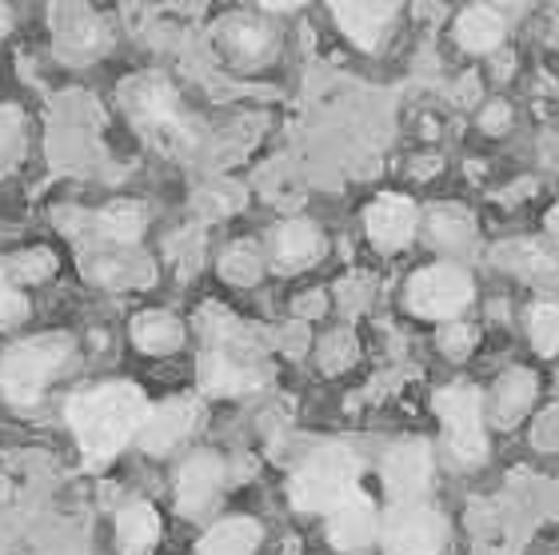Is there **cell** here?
Returning <instances> with one entry per match:
<instances>
[{
    "instance_id": "6da1fadb",
    "label": "cell",
    "mask_w": 559,
    "mask_h": 555,
    "mask_svg": "<svg viewBox=\"0 0 559 555\" xmlns=\"http://www.w3.org/2000/svg\"><path fill=\"white\" fill-rule=\"evenodd\" d=\"M148 412L152 408L136 383H100V388L72 400L69 424L76 432L84 460L108 463L124 444L136 440Z\"/></svg>"
},
{
    "instance_id": "7a4b0ae2",
    "label": "cell",
    "mask_w": 559,
    "mask_h": 555,
    "mask_svg": "<svg viewBox=\"0 0 559 555\" xmlns=\"http://www.w3.org/2000/svg\"><path fill=\"white\" fill-rule=\"evenodd\" d=\"M72 352L69 335H33L0 359V392L16 408H33L45 395L48 380L64 368Z\"/></svg>"
},
{
    "instance_id": "3957f363",
    "label": "cell",
    "mask_w": 559,
    "mask_h": 555,
    "mask_svg": "<svg viewBox=\"0 0 559 555\" xmlns=\"http://www.w3.org/2000/svg\"><path fill=\"white\" fill-rule=\"evenodd\" d=\"M356 480H360V460L348 448H324L296 468L288 492L300 511H332L356 492Z\"/></svg>"
},
{
    "instance_id": "277c9868",
    "label": "cell",
    "mask_w": 559,
    "mask_h": 555,
    "mask_svg": "<svg viewBox=\"0 0 559 555\" xmlns=\"http://www.w3.org/2000/svg\"><path fill=\"white\" fill-rule=\"evenodd\" d=\"M436 412L443 420V440L452 451L455 463H484L488 456V436H484V400H479L476 388L467 383H452L436 395Z\"/></svg>"
},
{
    "instance_id": "5b68a950",
    "label": "cell",
    "mask_w": 559,
    "mask_h": 555,
    "mask_svg": "<svg viewBox=\"0 0 559 555\" xmlns=\"http://www.w3.org/2000/svg\"><path fill=\"white\" fill-rule=\"evenodd\" d=\"M384 555H440L448 540V523L436 508L424 504H400L384 523H380Z\"/></svg>"
},
{
    "instance_id": "8992f818",
    "label": "cell",
    "mask_w": 559,
    "mask_h": 555,
    "mask_svg": "<svg viewBox=\"0 0 559 555\" xmlns=\"http://www.w3.org/2000/svg\"><path fill=\"white\" fill-rule=\"evenodd\" d=\"M472 300V280L452 264H436L416 272L408 284V304L416 316L428 320H452L460 316Z\"/></svg>"
},
{
    "instance_id": "52a82bcc",
    "label": "cell",
    "mask_w": 559,
    "mask_h": 555,
    "mask_svg": "<svg viewBox=\"0 0 559 555\" xmlns=\"http://www.w3.org/2000/svg\"><path fill=\"white\" fill-rule=\"evenodd\" d=\"M328 535H332V544H336L340 552H348V555H360L376 544L380 516H376V504L364 496L360 487H356L340 508L328 511Z\"/></svg>"
},
{
    "instance_id": "ba28073f",
    "label": "cell",
    "mask_w": 559,
    "mask_h": 555,
    "mask_svg": "<svg viewBox=\"0 0 559 555\" xmlns=\"http://www.w3.org/2000/svg\"><path fill=\"white\" fill-rule=\"evenodd\" d=\"M224 487V463L212 451H200L192 460H185L180 475H176V508L185 516H204L216 504Z\"/></svg>"
},
{
    "instance_id": "9c48e42d",
    "label": "cell",
    "mask_w": 559,
    "mask_h": 555,
    "mask_svg": "<svg viewBox=\"0 0 559 555\" xmlns=\"http://www.w3.org/2000/svg\"><path fill=\"white\" fill-rule=\"evenodd\" d=\"M197 420H200V408L192 404V400H168V404L152 408L136 440H140V448L152 451V456H164V451L180 448V444L197 432Z\"/></svg>"
},
{
    "instance_id": "30bf717a",
    "label": "cell",
    "mask_w": 559,
    "mask_h": 555,
    "mask_svg": "<svg viewBox=\"0 0 559 555\" xmlns=\"http://www.w3.org/2000/svg\"><path fill=\"white\" fill-rule=\"evenodd\" d=\"M431 480V451L424 444H400L388 451L384 460V484L388 496L396 504H416V496H424V487Z\"/></svg>"
},
{
    "instance_id": "8fae6325",
    "label": "cell",
    "mask_w": 559,
    "mask_h": 555,
    "mask_svg": "<svg viewBox=\"0 0 559 555\" xmlns=\"http://www.w3.org/2000/svg\"><path fill=\"white\" fill-rule=\"evenodd\" d=\"M129 113L140 120V128L148 137H168L180 128V113H176V96L173 88L156 76H144V81L129 84Z\"/></svg>"
},
{
    "instance_id": "7c38bea8",
    "label": "cell",
    "mask_w": 559,
    "mask_h": 555,
    "mask_svg": "<svg viewBox=\"0 0 559 555\" xmlns=\"http://www.w3.org/2000/svg\"><path fill=\"white\" fill-rule=\"evenodd\" d=\"M368 236L376 248L396 252L416 236V204L408 197H384L368 209Z\"/></svg>"
},
{
    "instance_id": "4fadbf2b",
    "label": "cell",
    "mask_w": 559,
    "mask_h": 555,
    "mask_svg": "<svg viewBox=\"0 0 559 555\" xmlns=\"http://www.w3.org/2000/svg\"><path fill=\"white\" fill-rule=\"evenodd\" d=\"M336 21L360 48H380L388 24L396 21V4H336Z\"/></svg>"
},
{
    "instance_id": "5bb4252c",
    "label": "cell",
    "mask_w": 559,
    "mask_h": 555,
    "mask_svg": "<svg viewBox=\"0 0 559 555\" xmlns=\"http://www.w3.org/2000/svg\"><path fill=\"white\" fill-rule=\"evenodd\" d=\"M120 555H148L160 540V516L152 504H129L117 520Z\"/></svg>"
},
{
    "instance_id": "9a60e30c",
    "label": "cell",
    "mask_w": 559,
    "mask_h": 555,
    "mask_svg": "<svg viewBox=\"0 0 559 555\" xmlns=\"http://www.w3.org/2000/svg\"><path fill=\"white\" fill-rule=\"evenodd\" d=\"M257 380H260L257 371L245 368V364H236V359L224 356V352H209V356L200 359V383H204V392H212V395L252 392Z\"/></svg>"
},
{
    "instance_id": "2e32d148",
    "label": "cell",
    "mask_w": 559,
    "mask_h": 555,
    "mask_svg": "<svg viewBox=\"0 0 559 555\" xmlns=\"http://www.w3.org/2000/svg\"><path fill=\"white\" fill-rule=\"evenodd\" d=\"M320 248H324V236H320V228L308 221H292V224H280L276 232V260L280 268H288V272H296V268H308L320 256Z\"/></svg>"
},
{
    "instance_id": "e0dca14e",
    "label": "cell",
    "mask_w": 559,
    "mask_h": 555,
    "mask_svg": "<svg viewBox=\"0 0 559 555\" xmlns=\"http://www.w3.org/2000/svg\"><path fill=\"white\" fill-rule=\"evenodd\" d=\"M260 523L248 520V516H240V520H224L216 523L204 540H200L197 552L200 555H257L260 547Z\"/></svg>"
},
{
    "instance_id": "ac0fdd59",
    "label": "cell",
    "mask_w": 559,
    "mask_h": 555,
    "mask_svg": "<svg viewBox=\"0 0 559 555\" xmlns=\"http://www.w3.org/2000/svg\"><path fill=\"white\" fill-rule=\"evenodd\" d=\"M132 340H136L140 352H152V356H164V352H173L180 347L185 332H180V320L168 312H140L132 320Z\"/></svg>"
},
{
    "instance_id": "d6986e66",
    "label": "cell",
    "mask_w": 559,
    "mask_h": 555,
    "mask_svg": "<svg viewBox=\"0 0 559 555\" xmlns=\"http://www.w3.org/2000/svg\"><path fill=\"white\" fill-rule=\"evenodd\" d=\"M455 36H460V45L472 48V52H488V48L500 45L503 16L496 9H467L464 16L455 21Z\"/></svg>"
},
{
    "instance_id": "ffe728a7",
    "label": "cell",
    "mask_w": 559,
    "mask_h": 555,
    "mask_svg": "<svg viewBox=\"0 0 559 555\" xmlns=\"http://www.w3.org/2000/svg\"><path fill=\"white\" fill-rule=\"evenodd\" d=\"M100 228H105L112 240L132 244L140 232H144V209H140V204H112V209H105V216H100Z\"/></svg>"
},
{
    "instance_id": "44dd1931",
    "label": "cell",
    "mask_w": 559,
    "mask_h": 555,
    "mask_svg": "<svg viewBox=\"0 0 559 555\" xmlns=\"http://www.w3.org/2000/svg\"><path fill=\"white\" fill-rule=\"evenodd\" d=\"M532 344L539 356H556L559 352V304H539L532 308Z\"/></svg>"
},
{
    "instance_id": "7402d4cb",
    "label": "cell",
    "mask_w": 559,
    "mask_h": 555,
    "mask_svg": "<svg viewBox=\"0 0 559 555\" xmlns=\"http://www.w3.org/2000/svg\"><path fill=\"white\" fill-rule=\"evenodd\" d=\"M532 388H536V380H532L527 371H512V376L500 383V424H515V416H520L527 408V400H532Z\"/></svg>"
},
{
    "instance_id": "603a6c76",
    "label": "cell",
    "mask_w": 559,
    "mask_h": 555,
    "mask_svg": "<svg viewBox=\"0 0 559 555\" xmlns=\"http://www.w3.org/2000/svg\"><path fill=\"white\" fill-rule=\"evenodd\" d=\"M224 40H228V48H236V57H248V60L260 57L269 48V33L260 24H228Z\"/></svg>"
},
{
    "instance_id": "cb8c5ba5",
    "label": "cell",
    "mask_w": 559,
    "mask_h": 555,
    "mask_svg": "<svg viewBox=\"0 0 559 555\" xmlns=\"http://www.w3.org/2000/svg\"><path fill=\"white\" fill-rule=\"evenodd\" d=\"M224 272L233 280H257L260 276V264H257V248L252 244H240V248H233V252L224 256Z\"/></svg>"
},
{
    "instance_id": "d4e9b609",
    "label": "cell",
    "mask_w": 559,
    "mask_h": 555,
    "mask_svg": "<svg viewBox=\"0 0 559 555\" xmlns=\"http://www.w3.org/2000/svg\"><path fill=\"white\" fill-rule=\"evenodd\" d=\"M440 344H443V352H448V356L464 359L467 347L476 344V332H472V328H460V324H443L440 328Z\"/></svg>"
},
{
    "instance_id": "484cf974",
    "label": "cell",
    "mask_w": 559,
    "mask_h": 555,
    "mask_svg": "<svg viewBox=\"0 0 559 555\" xmlns=\"http://www.w3.org/2000/svg\"><path fill=\"white\" fill-rule=\"evenodd\" d=\"M24 312H28L24 296L21 292H12L9 280H4V272H0V324H12V320H21Z\"/></svg>"
},
{
    "instance_id": "4316f807",
    "label": "cell",
    "mask_w": 559,
    "mask_h": 555,
    "mask_svg": "<svg viewBox=\"0 0 559 555\" xmlns=\"http://www.w3.org/2000/svg\"><path fill=\"white\" fill-rule=\"evenodd\" d=\"M9 24H12V16H9V9H4V4H0V36L9 33Z\"/></svg>"
},
{
    "instance_id": "83f0119b",
    "label": "cell",
    "mask_w": 559,
    "mask_h": 555,
    "mask_svg": "<svg viewBox=\"0 0 559 555\" xmlns=\"http://www.w3.org/2000/svg\"><path fill=\"white\" fill-rule=\"evenodd\" d=\"M548 228H551V232H556V236H559V204H556V209L548 212Z\"/></svg>"
}]
</instances>
